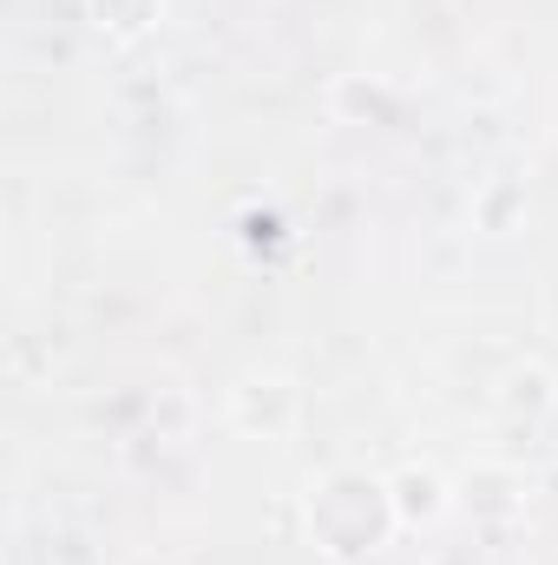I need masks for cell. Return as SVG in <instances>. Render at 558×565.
Instances as JSON below:
<instances>
[{
    "mask_svg": "<svg viewBox=\"0 0 558 565\" xmlns=\"http://www.w3.org/2000/svg\"><path fill=\"white\" fill-rule=\"evenodd\" d=\"M224 422L237 427L244 440H282L289 427L302 422V388L282 369H244L224 395Z\"/></svg>",
    "mask_w": 558,
    "mask_h": 565,
    "instance_id": "7a4b0ae2",
    "label": "cell"
},
{
    "mask_svg": "<svg viewBox=\"0 0 558 565\" xmlns=\"http://www.w3.org/2000/svg\"><path fill=\"white\" fill-rule=\"evenodd\" d=\"M388 500H395V520L408 526V533H427V526H440L460 500H453V473H440L433 460H401L395 473H388Z\"/></svg>",
    "mask_w": 558,
    "mask_h": 565,
    "instance_id": "3957f363",
    "label": "cell"
},
{
    "mask_svg": "<svg viewBox=\"0 0 558 565\" xmlns=\"http://www.w3.org/2000/svg\"><path fill=\"white\" fill-rule=\"evenodd\" d=\"M86 13H93L99 33H112V40H139V33H151V26L164 20V0H86Z\"/></svg>",
    "mask_w": 558,
    "mask_h": 565,
    "instance_id": "8992f818",
    "label": "cell"
},
{
    "mask_svg": "<svg viewBox=\"0 0 558 565\" xmlns=\"http://www.w3.org/2000/svg\"><path fill=\"white\" fill-rule=\"evenodd\" d=\"M519 211H526V184H513V178H500V184H486V191L473 198V224H480V231H506Z\"/></svg>",
    "mask_w": 558,
    "mask_h": 565,
    "instance_id": "52a82bcc",
    "label": "cell"
},
{
    "mask_svg": "<svg viewBox=\"0 0 558 565\" xmlns=\"http://www.w3.org/2000/svg\"><path fill=\"white\" fill-rule=\"evenodd\" d=\"M453 500L480 520V526H506L526 513V473L506 467V460H473L460 480H453Z\"/></svg>",
    "mask_w": 558,
    "mask_h": 565,
    "instance_id": "277c9868",
    "label": "cell"
},
{
    "mask_svg": "<svg viewBox=\"0 0 558 565\" xmlns=\"http://www.w3.org/2000/svg\"><path fill=\"white\" fill-rule=\"evenodd\" d=\"M552 402H558V388L539 362H519L500 382V415H513V422H539V415H552Z\"/></svg>",
    "mask_w": 558,
    "mask_h": 565,
    "instance_id": "5b68a950",
    "label": "cell"
},
{
    "mask_svg": "<svg viewBox=\"0 0 558 565\" xmlns=\"http://www.w3.org/2000/svg\"><path fill=\"white\" fill-rule=\"evenodd\" d=\"M302 520H309V546L329 565H368L401 526L388 500V473H368V467H329L309 487Z\"/></svg>",
    "mask_w": 558,
    "mask_h": 565,
    "instance_id": "6da1fadb",
    "label": "cell"
}]
</instances>
